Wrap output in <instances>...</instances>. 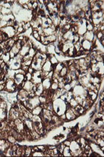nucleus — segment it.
<instances>
[{
	"instance_id": "20e7f679",
	"label": "nucleus",
	"mask_w": 104,
	"mask_h": 157,
	"mask_svg": "<svg viewBox=\"0 0 104 157\" xmlns=\"http://www.w3.org/2000/svg\"><path fill=\"white\" fill-rule=\"evenodd\" d=\"M42 71H43V72H51V71H53V66L52 65V64L49 61V58H47V60L43 64L42 68Z\"/></svg>"
},
{
	"instance_id": "f3484780",
	"label": "nucleus",
	"mask_w": 104,
	"mask_h": 157,
	"mask_svg": "<svg viewBox=\"0 0 104 157\" xmlns=\"http://www.w3.org/2000/svg\"><path fill=\"white\" fill-rule=\"evenodd\" d=\"M45 148H46V146H45V145H38L37 146V149L39 152H43L45 150Z\"/></svg>"
},
{
	"instance_id": "4468645a",
	"label": "nucleus",
	"mask_w": 104,
	"mask_h": 157,
	"mask_svg": "<svg viewBox=\"0 0 104 157\" xmlns=\"http://www.w3.org/2000/svg\"><path fill=\"white\" fill-rule=\"evenodd\" d=\"M62 154L63 155V156H70L71 155V151L70 149V148L68 146H65Z\"/></svg>"
},
{
	"instance_id": "2eb2a0df",
	"label": "nucleus",
	"mask_w": 104,
	"mask_h": 157,
	"mask_svg": "<svg viewBox=\"0 0 104 157\" xmlns=\"http://www.w3.org/2000/svg\"><path fill=\"white\" fill-rule=\"evenodd\" d=\"M68 103H69V104H70V107H75L77 104H78L77 102V101L75 100V98H74V97H73L72 99H70Z\"/></svg>"
},
{
	"instance_id": "0eeeda50",
	"label": "nucleus",
	"mask_w": 104,
	"mask_h": 157,
	"mask_svg": "<svg viewBox=\"0 0 104 157\" xmlns=\"http://www.w3.org/2000/svg\"><path fill=\"white\" fill-rule=\"evenodd\" d=\"M82 47L84 49V50H88V51H91L92 47V43L89 42L86 39H84L82 41V43H81Z\"/></svg>"
},
{
	"instance_id": "f03ea898",
	"label": "nucleus",
	"mask_w": 104,
	"mask_h": 157,
	"mask_svg": "<svg viewBox=\"0 0 104 157\" xmlns=\"http://www.w3.org/2000/svg\"><path fill=\"white\" fill-rule=\"evenodd\" d=\"M16 88H17V85H16V83L14 82V80L10 79H7L5 83V88H4L5 91H6L8 94L17 92L16 91Z\"/></svg>"
},
{
	"instance_id": "9b49d317",
	"label": "nucleus",
	"mask_w": 104,
	"mask_h": 157,
	"mask_svg": "<svg viewBox=\"0 0 104 157\" xmlns=\"http://www.w3.org/2000/svg\"><path fill=\"white\" fill-rule=\"evenodd\" d=\"M68 72H69L68 68H67V67H63V68L60 70V72H59L60 76H61V77H64V76H66L67 75Z\"/></svg>"
},
{
	"instance_id": "f257e3e1",
	"label": "nucleus",
	"mask_w": 104,
	"mask_h": 157,
	"mask_svg": "<svg viewBox=\"0 0 104 157\" xmlns=\"http://www.w3.org/2000/svg\"><path fill=\"white\" fill-rule=\"evenodd\" d=\"M53 112L57 115L58 116L64 114L67 109L66 102L61 100L60 98H57L56 100L53 101Z\"/></svg>"
},
{
	"instance_id": "f8f14e48",
	"label": "nucleus",
	"mask_w": 104,
	"mask_h": 157,
	"mask_svg": "<svg viewBox=\"0 0 104 157\" xmlns=\"http://www.w3.org/2000/svg\"><path fill=\"white\" fill-rule=\"evenodd\" d=\"M1 58L3 60V61H4L6 64H7L8 62L10 61V59H11L9 53H4V54L1 57Z\"/></svg>"
},
{
	"instance_id": "7ed1b4c3",
	"label": "nucleus",
	"mask_w": 104,
	"mask_h": 157,
	"mask_svg": "<svg viewBox=\"0 0 104 157\" xmlns=\"http://www.w3.org/2000/svg\"><path fill=\"white\" fill-rule=\"evenodd\" d=\"M3 32H5L6 34L8 36L9 39H12L16 36V33H17V31L16 29L13 27V26H6L4 28H0Z\"/></svg>"
},
{
	"instance_id": "39448f33",
	"label": "nucleus",
	"mask_w": 104,
	"mask_h": 157,
	"mask_svg": "<svg viewBox=\"0 0 104 157\" xmlns=\"http://www.w3.org/2000/svg\"><path fill=\"white\" fill-rule=\"evenodd\" d=\"M24 75L25 74H16L13 79L16 85L19 86L23 81H24Z\"/></svg>"
},
{
	"instance_id": "9d476101",
	"label": "nucleus",
	"mask_w": 104,
	"mask_h": 157,
	"mask_svg": "<svg viewBox=\"0 0 104 157\" xmlns=\"http://www.w3.org/2000/svg\"><path fill=\"white\" fill-rule=\"evenodd\" d=\"M42 109L41 108V106L38 105L31 110V113H32L34 115H40V114L42 113Z\"/></svg>"
},
{
	"instance_id": "1a4fd4ad",
	"label": "nucleus",
	"mask_w": 104,
	"mask_h": 157,
	"mask_svg": "<svg viewBox=\"0 0 104 157\" xmlns=\"http://www.w3.org/2000/svg\"><path fill=\"white\" fill-rule=\"evenodd\" d=\"M33 86H34V83L31 81H25V83H24V86H23V89H24L28 92H30L32 90Z\"/></svg>"
},
{
	"instance_id": "a211bd4d",
	"label": "nucleus",
	"mask_w": 104,
	"mask_h": 157,
	"mask_svg": "<svg viewBox=\"0 0 104 157\" xmlns=\"http://www.w3.org/2000/svg\"><path fill=\"white\" fill-rule=\"evenodd\" d=\"M63 89L66 90L67 92L72 90V88H71V86H70V84H64V87H63Z\"/></svg>"
},
{
	"instance_id": "6e6552de",
	"label": "nucleus",
	"mask_w": 104,
	"mask_h": 157,
	"mask_svg": "<svg viewBox=\"0 0 104 157\" xmlns=\"http://www.w3.org/2000/svg\"><path fill=\"white\" fill-rule=\"evenodd\" d=\"M51 83H52V79H49V78H48V77L43 79L42 82V86H43L44 90H49L50 88Z\"/></svg>"
},
{
	"instance_id": "423d86ee",
	"label": "nucleus",
	"mask_w": 104,
	"mask_h": 157,
	"mask_svg": "<svg viewBox=\"0 0 104 157\" xmlns=\"http://www.w3.org/2000/svg\"><path fill=\"white\" fill-rule=\"evenodd\" d=\"M65 115H66L67 121H72V120H74V119H75L77 118L76 115H74V113L73 112V111L71 110V108L66 110Z\"/></svg>"
},
{
	"instance_id": "ddd939ff",
	"label": "nucleus",
	"mask_w": 104,
	"mask_h": 157,
	"mask_svg": "<svg viewBox=\"0 0 104 157\" xmlns=\"http://www.w3.org/2000/svg\"><path fill=\"white\" fill-rule=\"evenodd\" d=\"M6 141H7L8 142H10V144H15L16 142H17V139H16L12 134H9V135H8L7 137H6Z\"/></svg>"
},
{
	"instance_id": "aec40b11",
	"label": "nucleus",
	"mask_w": 104,
	"mask_h": 157,
	"mask_svg": "<svg viewBox=\"0 0 104 157\" xmlns=\"http://www.w3.org/2000/svg\"><path fill=\"white\" fill-rule=\"evenodd\" d=\"M34 72H35V70L31 68V67H29V68H28V72H29V73H31V75H32V74L34 73Z\"/></svg>"
},
{
	"instance_id": "6ab92c4d",
	"label": "nucleus",
	"mask_w": 104,
	"mask_h": 157,
	"mask_svg": "<svg viewBox=\"0 0 104 157\" xmlns=\"http://www.w3.org/2000/svg\"><path fill=\"white\" fill-rule=\"evenodd\" d=\"M70 142H71V141H70L69 139H67V140H66L65 142H63V145H64L65 146H68L69 147V145H70Z\"/></svg>"
},
{
	"instance_id": "dca6fc26",
	"label": "nucleus",
	"mask_w": 104,
	"mask_h": 157,
	"mask_svg": "<svg viewBox=\"0 0 104 157\" xmlns=\"http://www.w3.org/2000/svg\"><path fill=\"white\" fill-rule=\"evenodd\" d=\"M50 90H53V91H56L57 89H58V83H57V82H52V83H51V86H50Z\"/></svg>"
}]
</instances>
